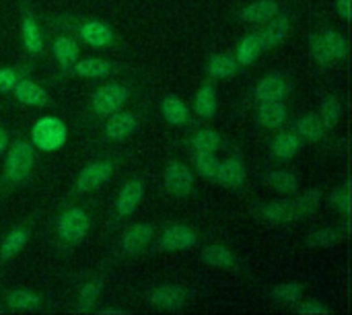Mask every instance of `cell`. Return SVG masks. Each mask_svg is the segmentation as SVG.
Here are the masks:
<instances>
[{
  "label": "cell",
  "instance_id": "cell-20",
  "mask_svg": "<svg viewBox=\"0 0 352 315\" xmlns=\"http://www.w3.org/2000/svg\"><path fill=\"white\" fill-rule=\"evenodd\" d=\"M151 303L161 309H179L186 303V291L177 285H161L151 293Z\"/></svg>",
  "mask_w": 352,
  "mask_h": 315
},
{
  "label": "cell",
  "instance_id": "cell-37",
  "mask_svg": "<svg viewBox=\"0 0 352 315\" xmlns=\"http://www.w3.org/2000/svg\"><path fill=\"white\" fill-rule=\"evenodd\" d=\"M219 159L214 157V153H202L198 151L196 153V169L202 177H208V180H214L217 175V169H219Z\"/></svg>",
  "mask_w": 352,
  "mask_h": 315
},
{
  "label": "cell",
  "instance_id": "cell-4",
  "mask_svg": "<svg viewBox=\"0 0 352 315\" xmlns=\"http://www.w3.org/2000/svg\"><path fill=\"white\" fill-rule=\"evenodd\" d=\"M33 163H35L33 144H29L27 140L12 142V146L8 149V155H6V163H4L6 177L12 184H25L33 169Z\"/></svg>",
  "mask_w": 352,
  "mask_h": 315
},
{
  "label": "cell",
  "instance_id": "cell-32",
  "mask_svg": "<svg viewBox=\"0 0 352 315\" xmlns=\"http://www.w3.org/2000/svg\"><path fill=\"white\" fill-rule=\"evenodd\" d=\"M264 184L291 196L299 190V180L291 173V171H272L264 177Z\"/></svg>",
  "mask_w": 352,
  "mask_h": 315
},
{
  "label": "cell",
  "instance_id": "cell-7",
  "mask_svg": "<svg viewBox=\"0 0 352 315\" xmlns=\"http://www.w3.org/2000/svg\"><path fill=\"white\" fill-rule=\"evenodd\" d=\"M113 175V163L111 161H95L89 163L76 177V192L78 194H89L103 184H107Z\"/></svg>",
  "mask_w": 352,
  "mask_h": 315
},
{
  "label": "cell",
  "instance_id": "cell-16",
  "mask_svg": "<svg viewBox=\"0 0 352 315\" xmlns=\"http://www.w3.org/2000/svg\"><path fill=\"white\" fill-rule=\"evenodd\" d=\"M278 12H280V4L276 0H258V2L248 4L239 12V17L248 25H262V23H268Z\"/></svg>",
  "mask_w": 352,
  "mask_h": 315
},
{
  "label": "cell",
  "instance_id": "cell-44",
  "mask_svg": "<svg viewBox=\"0 0 352 315\" xmlns=\"http://www.w3.org/2000/svg\"><path fill=\"white\" fill-rule=\"evenodd\" d=\"M6 146H8V134L4 128H0V155L6 151Z\"/></svg>",
  "mask_w": 352,
  "mask_h": 315
},
{
  "label": "cell",
  "instance_id": "cell-13",
  "mask_svg": "<svg viewBox=\"0 0 352 315\" xmlns=\"http://www.w3.org/2000/svg\"><path fill=\"white\" fill-rule=\"evenodd\" d=\"M245 177H248V169L241 157H229L223 163H219V169L214 175V180L223 188H241L245 184Z\"/></svg>",
  "mask_w": 352,
  "mask_h": 315
},
{
  "label": "cell",
  "instance_id": "cell-26",
  "mask_svg": "<svg viewBox=\"0 0 352 315\" xmlns=\"http://www.w3.org/2000/svg\"><path fill=\"white\" fill-rule=\"evenodd\" d=\"M194 107H196V113L200 118H204V120L214 118V113H217V89H214V83L208 80L198 89Z\"/></svg>",
  "mask_w": 352,
  "mask_h": 315
},
{
  "label": "cell",
  "instance_id": "cell-10",
  "mask_svg": "<svg viewBox=\"0 0 352 315\" xmlns=\"http://www.w3.org/2000/svg\"><path fill=\"white\" fill-rule=\"evenodd\" d=\"M165 188L167 192L175 194V196H186L192 192V186H194V175L192 171L188 169V165L179 163V161H171L167 167H165Z\"/></svg>",
  "mask_w": 352,
  "mask_h": 315
},
{
  "label": "cell",
  "instance_id": "cell-41",
  "mask_svg": "<svg viewBox=\"0 0 352 315\" xmlns=\"http://www.w3.org/2000/svg\"><path fill=\"white\" fill-rule=\"evenodd\" d=\"M330 202H332V206L336 208V210H340V213H349V208H351V198H349V192L344 190V188H340V190H336L332 196H330Z\"/></svg>",
  "mask_w": 352,
  "mask_h": 315
},
{
  "label": "cell",
  "instance_id": "cell-19",
  "mask_svg": "<svg viewBox=\"0 0 352 315\" xmlns=\"http://www.w3.org/2000/svg\"><path fill=\"white\" fill-rule=\"evenodd\" d=\"M21 39L25 50L31 56H41L43 54V31L39 29V25L35 23V19L31 14H23L21 21Z\"/></svg>",
  "mask_w": 352,
  "mask_h": 315
},
{
  "label": "cell",
  "instance_id": "cell-11",
  "mask_svg": "<svg viewBox=\"0 0 352 315\" xmlns=\"http://www.w3.org/2000/svg\"><path fill=\"white\" fill-rule=\"evenodd\" d=\"M144 198V184L142 180L134 177L130 182H126L118 194V200H116V213L118 217H130L136 213V208L140 206Z\"/></svg>",
  "mask_w": 352,
  "mask_h": 315
},
{
  "label": "cell",
  "instance_id": "cell-31",
  "mask_svg": "<svg viewBox=\"0 0 352 315\" xmlns=\"http://www.w3.org/2000/svg\"><path fill=\"white\" fill-rule=\"evenodd\" d=\"M27 241H29V229H23V227L12 229V231L4 237V241H2V246H0V258H2V260L14 258L19 252H23V248L27 246Z\"/></svg>",
  "mask_w": 352,
  "mask_h": 315
},
{
  "label": "cell",
  "instance_id": "cell-1",
  "mask_svg": "<svg viewBox=\"0 0 352 315\" xmlns=\"http://www.w3.org/2000/svg\"><path fill=\"white\" fill-rule=\"evenodd\" d=\"M322 200V194L320 192H307L305 196L297 198V200H272L270 204L264 206L262 210V217L272 223V225H278V223H291V221H297L301 219L303 215L311 213Z\"/></svg>",
  "mask_w": 352,
  "mask_h": 315
},
{
  "label": "cell",
  "instance_id": "cell-14",
  "mask_svg": "<svg viewBox=\"0 0 352 315\" xmlns=\"http://www.w3.org/2000/svg\"><path fill=\"white\" fill-rule=\"evenodd\" d=\"M78 37L93 47H107L113 43V31L101 21H85L78 25Z\"/></svg>",
  "mask_w": 352,
  "mask_h": 315
},
{
  "label": "cell",
  "instance_id": "cell-18",
  "mask_svg": "<svg viewBox=\"0 0 352 315\" xmlns=\"http://www.w3.org/2000/svg\"><path fill=\"white\" fill-rule=\"evenodd\" d=\"M291 33V14H274L270 21H268V27L262 31V37H264V47H276L280 45Z\"/></svg>",
  "mask_w": 352,
  "mask_h": 315
},
{
  "label": "cell",
  "instance_id": "cell-40",
  "mask_svg": "<svg viewBox=\"0 0 352 315\" xmlns=\"http://www.w3.org/2000/svg\"><path fill=\"white\" fill-rule=\"evenodd\" d=\"M19 83V72L12 68H0V93L12 91V87Z\"/></svg>",
  "mask_w": 352,
  "mask_h": 315
},
{
  "label": "cell",
  "instance_id": "cell-3",
  "mask_svg": "<svg viewBox=\"0 0 352 315\" xmlns=\"http://www.w3.org/2000/svg\"><path fill=\"white\" fill-rule=\"evenodd\" d=\"M309 50L316 62L320 64H330L334 60H342L349 54V43L346 37L334 29H326L322 33H316L309 41Z\"/></svg>",
  "mask_w": 352,
  "mask_h": 315
},
{
  "label": "cell",
  "instance_id": "cell-8",
  "mask_svg": "<svg viewBox=\"0 0 352 315\" xmlns=\"http://www.w3.org/2000/svg\"><path fill=\"white\" fill-rule=\"evenodd\" d=\"M107 118L109 120H107V124L103 128V134H105L107 140H113V142L130 138L140 128V118L130 113V111L120 109V111H116V113H111Z\"/></svg>",
  "mask_w": 352,
  "mask_h": 315
},
{
  "label": "cell",
  "instance_id": "cell-22",
  "mask_svg": "<svg viewBox=\"0 0 352 315\" xmlns=\"http://www.w3.org/2000/svg\"><path fill=\"white\" fill-rule=\"evenodd\" d=\"M12 93L16 101L25 105H33V107H43L50 101L47 93L39 85H35L33 80H25V78H19V83L12 87Z\"/></svg>",
  "mask_w": 352,
  "mask_h": 315
},
{
  "label": "cell",
  "instance_id": "cell-24",
  "mask_svg": "<svg viewBox=\"0 0 352 315\" xmlns=\"http://www.w3.org/2000/svg\"><path fill=\"white\" fill-rule=\"evenodd\" d=\"M116 68V64L101 60V58H85V60H76V64L72 66V72L82 76V78H103L107 74H111Z\"/></svg>",
  "mask_w": 352,
  "mask_h": 315
},
{
  "label": "cell",
  "instance_id": "cell-36",
  "mask_svg": "<svg viewBox=\"0 0 352 315\" xmlns=\"http://www.w3.org/2000/svg\"><path fill=\"white\" fill-rule=\"evenodd\" d=\"M272 297L278 301V303H289V305H295L301 301L303 297V287L299 283H283L278 285L274 291H272Z\"/></svg>",
  "mask_w": 352,
  "mask_h": 315
},
{
  "label": "cell",
  "instance_id": "cell-28",
  "mask_svg": "<svg viewBox=\"0 0 352 315\" xmlns=\"http://www.w3.org/2000/svg\"><path fill=\"white\" fill-rule=\"evenodd\" d=\"M200 258H202L204 264H208L212 268H227L229 270V268L237 266V260H235L233 252L229 248H225V246H208V248H204Z\"/></svg>",
  "mask_w": 352,
  "mask_h": 315
},
{
  "label": "cell",
  "instance_id": "cell-15",
  "mask_svg": "<svg viewBox=\"0 0 352 315\" xmlns=\"http://www.w3.org/2000/svg\"><path fill=\"white\" fill-rule=\"evenodd\" d=\"M289 91V85L285 80V76L280 72H272L268 76H264L258 87H256V99L262 101H285Z\"/></svg>",
  "mask_w": 352,
  "mask_h": 315
},
{
  "label": "cell",
  "instance_id": "cell-30",
  "mask_svg": "<svg viewBox=\"0 0 352 315\" xmlns=\"http://www.w3.org/2000/svg\"><path fill=\"white\" fill-rule=\"evenodd\" d=\"M237 68H239V64H237L235 56H229V54H217L206 64V72L212 78H229V76L237 74Z\"/></svg>",
  "mask_w": 352,
  "mask_h": 315
},
{
  "label": "cell",
  "instance_id": "cell-38",
  "mask_svg": "<svg viewBox=\"0 0 352 315\" xmlns=\"http://www.w3.org/2000/svg\"><path fill=\"white\" fill-rule=\"evenodd\" d=\"M99 295H101V283L99 281H91L87 285H82V289L78 293V305H80V309L82 312H89L97 303Z\"/></svg>",
  "mask_w": 352,
  "mask_h": 315
},
{
  "label": "cell",
  "instance_id": "cell-39",
  "mask_svg": "<svg viewBox=\"0 0 352 315\" xmlns=\"http://www.w3.org/2000/svg\"><path fill=\"white\" fill-rule=\"evenodd\" d=\"M338 239H340V233L336 229H320V231L309 233L307 243L311 248H330V246L338 243Z\"/></svg>",
  "mask_w": 352,
  "mask_h": 315
},
{
  "label": "cell",
  "instance_id": "cell-6",
  "mask_svg": "<svg viewBox=\"0 0 352 315\" xmlns=\"http://www.w3.org/2000/svg\"><path fill=\"white\" fill-rule=\"evenodd\" d=\"M130 97V91L126 85L122 83H107L103 87H99L93 97H91V109L95 116H101V118H107L116 111H120L126 101Z\"/></svg>",
  "mask_w": 352,
  "mask_h": 315
},
{
  "label": "cell",
  "instance_id": "cell-23",
  "mask_svg": "<svg viewBox=\"0 0 352 315\" xmlns=\"http://www.w3.org/2000/svg\"><path fill=\"white\" fill-rule=\"evenodd\" d=\"M289 118L287 105L283 101H262L258 109V120L264 128H280Z\"/></svg>",
  "mask_w": 352,
  "mask_h": 315
},
{
  "label": "cell",
  "instance_id": "cell-42",
  "mask_svg": "<svg viewBox=\"0 0 352 315\" xmlns=\"http://www.w3.org/2000/svg\"><path fill=\"white\" fill-rule=\"evenodd\" d=\"M297 314L301 315H328L330 314V309L328 307H324L320 301H305L303 305H299L297 307Z\"/></svg>",
  "mask_w": 352,
  "mask_h": 315
},
{
  "label": "cell",
  "instance_id": "cell-9",
  "mask_svg": "<svg viewBox=\"0 0 352 315\" xmlns=\"http://www.w3.org/2000/svg\"><path fill=\"white\" fill-rule=\"evenodd\" d=\"M196 243H198L196 231L186 225H173V227L165 229L159 239V246L165 252H184V250L194 248Z\"/></svg>",
  "mask_w": 352,
  "mask_h": 315
},
{
  "label": "cell",
  "instance_id": "cell-29",
  "mask_svg": "<svg viewBox=\"0 0 352 315\" xmlns=\"http://www.w3.org/2000/svg\"><path fill=\"white\" fill-rule=\"evenodd\" d=\"M297 134L303 138V140H309V142H320L326 134V128L320 120L318 113H305L297 120Z\"/></svg>",
  "mask_w": 352,
  "mask_h": 315
},
{
  "label": "cell",
  "instance_id": "cell-45",
  "mask_svg": "<svg viewBox=\"0 0 352 315\" xmlns=\"http://www.w3.org/2000/svg\"><path fill=\"white\" fill-rule=\"evenodd\" d=\"M101 314H122V309H103V312H101Z\"/></svg>",
  "mask_w": 352,
  "mask_h": 315
},
{
  "label": "cell",
  "instance_id": "cell-25",
  "mask_svg": "<svg viewBox=\"0 0 352 315\" xmlns=\"http://www.w3.org/2000/svg\"><path fill=\"white\" fill-rule=\"evenodd\" d=\"M303 146V138L297 132H280L272 140V155L278 159H293Z\"/></svg>",
  "mask_w": 352,
  "mask_h": 315
},
{
  "label": "cell",
  "instance_id": "cell-2",
  "mask_svg": "<svg viewBox=\"0 0 352 315\" xmlns=\"http://www.w3.org/2000/svg\"><path fill=\"white\" fill-rule=\"evenodd\" d=\"M66 138H68V128L56 116H45L37 120L31 128V142L43 153H54L62 149Z\"/></svg>",
  "mask_w": 352,
  "mask_h": 315
},
{
  "label": "cell",
  "instance_id": "cell-5",
  "mask_svg": "<svg viewBox=\"0 0 352 315\" xmlns=\"http://www.w3.org/2000/svg\"><path fill=\"white\" fill-rule=\"evenodd\" d=\"M89 215L78 208V206H72L68 210H64L60 217H58V223H56V231H58V239L64 243V246H76L80 243L87 233H89Z\"/></svg>",
  "mask_w": 352,
  "mask_h": 315
},
{
  "label": "cell",
  "instance_id": "cell-33",
  "mask_svg": "<svg viewBox=\"0 0 352 315\" xmlns=\"http://www.w3.org/2000/svg\"><path fill=\"white\" fill-rule=\"evenodd\" d=\"M192 146H194L196 153H198V151H202V153H214V151H219V149L223 146V136H221L217 130L206 128V130H200V132L194 136Z\"/></svg>",
  "mask_w": 352,
  "mask_h": 315
},
{
  "label": "cell",
  "instance_id": "cell-21",
  "mask_svg": "<svg viewBox=\"0 0 352 315\" xmlns=\"http://www.w3.org/2000/svg\"><path fill=\"white\" fill-rule=\"evenodd\" d=\"M52 54L56 58V62L60 64V68L64 72H72V66L76 64L78 60V43L68 37V35H62L54 41L52 45Z\"/></svg>",
  "mask_w": 352,
  "mask_h": 315
},
{
  "label": "cell",
  "instance_id": "cell-27",
  "mask_svg": "<svg viewBox=\"0 0 352 315\" xmlns=\"http://www.w3.org/2000/svg\"><path fill=\"white\" fill-rule=\"evenodd\" d=\"M161 113H163V118H165L171 126H184V124H188V120H190V111H188L186 103H184L179 97H173V95H169V97L163 99V103H161Z\"/></svg>",
  "mask_w": 352,
  "mask_h": 315
},
{
  "label": "cell",
  "instance_id": "cell-35",
  "mask_svg": "<svg viewBox=\"0 0 352 315\" xmlns=\"http://www.w3.org/2000/svg\"><path fill=\"white\" fill-rule=\"evenodd\" d=\"M6 303L12 309H35V307L41 305V299L35 293H31V291L16 289V291H10L6 295Z\"/></svg>",
  "mask_w": 352,
  "mask_h": 315
},
{
  "label": "cell",
  "instance_id": "cell-17",
  "mask_svg": "<svg viewBox=\"0 0 352 315\" xmlns=\"http://www.w3.org/2000/svg\"><path fill=\"white\" fill-rule=\"evenodd\" d=\"M264 50H266V47H264L262 31L248 33V35L239 41V45H237L235 60H237V64H241V66H252V64L260 58V54H262Z\"/></svg>",
  "mask_w": 352,
  "mask_h": 315
},
{
  "label": "cell",
  "instance_id": "cell-43",
  "mask_svg": "<svg viewBox=\"0 0 352 315\" xmlns=\"http://www.w3.org/2000/svg\"><path fill=\"white\" fill-rule=\"evenodd\" d=\"M336 10L342 19H351V0H336Z\"/></svg>",
  "mask_w": 352,
  "mask_h": 315
},
{
  "label": "cell",
  "instance_id": "cell-12",
  "mask_svg": "<svg viewBox=\"0 0 352 315\" xmlns=\"http://www.w3.org/2000/svg\"><path fill=\"white\" fill-rule=\"evenodd\" d=\"M153 237H155V227L153 225H148V223H136L130 229H126V233L122 237V250L128 256L142 254L148 248V243L153 241Z\"/></svg>",
  "mask_w": 352,
  "mask_h": 315
},
{
  "label": "cell",
  "instance_id": "cell-34",
  "mask_svg": "<svg viewBox=\"0 0 352 315\" xmlns=\"http://www.w3.org/2000/svg\"><path fill=\"white\" fill-rule=\"evenodd\" d=\"M318 116H320L324 128L330 130V128H334V126L338 124V120H340V116H342V103H340L336 97H326Z\"/></svg>",
  "mask_w": 352,
  "mask_h": 315
}]
</instances>
